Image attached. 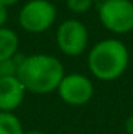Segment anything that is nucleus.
Instances as JSON below:
<instances>
[{"mask_svg": "<svg viewBox=\"0 0 133 134\" xmlns=\"http://www.w3.org/2000/svg\"><path fill=\"white\" fill-rule=\"evenodd\" d=\"M23 134H46V133L40 131V130H29V131H24Z\"/></svg>", "mask_w": 133, "mask_h": 134, "instance_id": "15", "label": "nucleus"}, {"mask_svg": "<svg viewBox=\"0 0 133 134\" xmlns=\"http://www.w3.org/2000/svg\"><path fill=\"white\" fill-rule=\"evenodd\" d=\"M20 0H0V3H3L4 6H13V4H16V3H19Z\"/></svg>", "mask_w": 133, "mask_h": 134, "instance_id": "14", "label": "nucleus"}, {"mask_svg": "<svg viewBox=\"0 0 133 134\" xmlns=\"http://www.w3.org/2000/svg\"><path fill=\"white\" fill-rule=\"evenodd\" d=\"M19 52V36L9 27H0V62L16 56Z\"/></svg>", "mask_w": 133, "mask_h": 134, "instance_id": "8", "label": "nucleus"}, {"mask_svg": "<svg viewBox=\"0 0 133 134\" xmlns=\"http://www.w3.org/2000/svg\"><path fill=\"white\" fill-rule=\"evenodd\" d=\"M56 44L65 56L77 57L83 54L89 44V30L83 21L67 19L56 30Z\"/></svg>", "mask_w": 133, "mask_h": 134, "instance_id": "5", "label": "nucleus"}, {"mask_svg": "<svg viewBox=\"0 0 133 134\" xmlns=\"http://www.w3.org/2000/svg\"><path fill=\"white\" fill-rule=\"evenodd\" d=\"M130 63L129 49L122 40L107 37L92 46L87 53L90 74L100 81H115L126 73Z\"/></svg>", "mask_w": 133, "mask_h": 134, "instance_id": "2", "label": "nucleus"}, {"mask_svg": "<svg viewBox=\"0 0 133 134\" xmlns=\"http://www.w3.org/2000/svg\"><path fill=\"white\" fill-rule=\"evenodd\" d=\"M66 7L72 12L73 14H84L92 9L94 4L93 0H65Z\"/></svg>", "mask_w": 133, "mask_h": 134, "instance_id": "11", "label": "nucleus"}, {"mask_svg": "<svg viewBox=\"0 0 133 134\" xmlns=\"http://www.w3.org/2000/svg\"><path fill=\"white\" fill-rule=\"evenodd\" d=\"M22 121L14 113L0 111V134H23Z\"/></svg>", "mask_w": 133, "mask_h": 134, "instance_id": "9", "label": "nucleus"}, {"mask_svg": "<svg viewBox=\"0 0 133 134\" xmlns=\"http://www.w3.org/2000/svg\"><path fill=\"white\" fill-rule=\"evenodd\" d=\"M26 96V88L17 76L0 79V111L13 113L22 106Z\"/></svg>", "mask_w": 133, "mask_h": 134, "instance_id": "7", "label": "nucleus"}, {"mask_svg": "<svg viewBox=\"0 0 133 134\" xmlns=\"http://www.w3.org/2000/svg\"><path fill=\"white\" fill-rule=\"evenodd\" d=\"M22 59H23V57L17 53L16 56L10 57V59L0 62V79L17 74V69H19V66H20Z\"/></svg>", "mask_w": 133, "mask_h": 134, "instance_id": "10", "label": "nucleus"}, {"mask_svg": "<svg viewBox=\"0 0 133 134\" xmlns=\"http://www.w3.org/2000/svg\"><path fill=\"white\" fill-rule=\"evenodd\" d=\"M94 3H102V2H104V0H93Z\"/></svg>", "mask_w": 133, "mask_h": 134, "instance_id": "16", "label": "nucleus"}, {"mask_svg": "<svg viewBox=\"0 0 133 134\" xmlns=\"http://www.w3.org/2000/svg\"><path fill=\"white\" fill-rule=\"evenodd\" d=\"M9 19V10L7 6H4L3 3H0V27H4L6 23H7Z\"/></svg>", "mask_w": 133, "mask_h": 134, "instance_id": "12", "label": "nucleus"}, {"mask_svg": "<svg viewBox=\"0 0 133 134\" xmlns=\"http://www.w3.org/2000/svg\"><path fill=\"white\" fill-rule=\"evenodd\" d=\"M57 19V9L50 0H29L22 6L17 16L19 26L27 33L47 31Z\"/></svg>", "mask_w": 133, "mask_h": 134, "instance_id": "3", "label": "nucleus"}, {"mask_svg": "<svg viewBox=\"0 0 133 134\" xmlns=\"http://www.w3.org/2000/svg\"><path fill=\"white\" fill-rule=\"evenodd\" d=\"M125 131L126 134H133V116H129L127 119L125 120Z\"/></svg>", "mask_w": 133, "mask_h": 134, "instance_id": "13", "label": "nucleus"}, {"mask_svg": "<svg viewBox=\"0 0 133 134\" xmlns=\"http://www.w3.org/2000/svg\"><path fill=\"white\" fill-rule=\"evenodd\" d=\"M56 91L65 104L80 107L92 100L94 94V86L86 74L69 73L63 76Z\"/></svg>", "mask_w": 133, "mask_h": 134, "instance_id": "6", "label": "nucleus"}, {"mask_svg": "<svg viewBox=\"0 0 133 134\" xmlns=\"http://www.w3.org/2000/svg\"><path fill=\"white\" fill-rule=\"evenodd\" d=\"M65 74L63 63L56 56L36 53L23 56L16 76L26 91L33 94H49L57 90Z\"/></svg>", "mask_w": 133, "mask_h": 134, "instance_id": "1", "label": "nucleus"}, {"mask_svg": "<svg viewBox=\"0 0 133 134\" xmlns=\"http://www.w3.org/2000/svg\"><path fill=\"white\" fill-rule=\"evenodd\" d=\"M100 24L113 34H127L133 31L132 0H104L97 6Z\"/></svg>", "mask_w": 133, "mask_h": 134, "instance_id": "4", "label": "nucleus"}]
</instances>
